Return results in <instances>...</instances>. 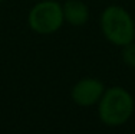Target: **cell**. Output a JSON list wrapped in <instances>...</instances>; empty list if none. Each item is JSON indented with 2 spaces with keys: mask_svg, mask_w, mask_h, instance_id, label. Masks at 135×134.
<instances>
[{
  "mask_svg": "<svg viewBox=\"0 0 135 134\" xmlns=\"http://www.w3.org/2000/svg\"><path fill=\"white\" fill-rule=\"evenodd\" d=\"M65 23L62 4L56 0H40L27 13V25L37 35L56 33Z\"/></svg>",
  "mask_w": 135,
  "mask_h": 134,
  "instance_id": "obj_3",
  "label": "cell"
},
{
  "mask_svg": "<svg viewBox=\"0 0 135 134\" xmlns=\"http://www.w3.org/2000/svg\"><path fill=\"white\" fill-rule=\"evenodd\" d=\"M104 91L105 85L99 78L85 76V78L79 79L78 82H75V85L72 87V91H70V97L76 105L88 108L94 107L99 103Z\"/></svg>",
  "mask_w": 135,
  "mask_h": 134,
  "instance_id": "obj_4",
  "label": "cell"
},
{
  "mask_svg": "<svg viewBox=\"0 0 135 134\" xmlns=\"http://www.w3.org/2000/svg\"><path fill=\"white\" fill-rule=\"evenodd\" d=\"M121 58L125 65L135 68V40L121 48Z\"/></svg>",
  "mask_w": 135,
  "mask_h": 134,
  "instance_id": "obj_6",
  "label": "cell"
},
{
  "mask_svg": "<svg viewBox=\"0 0 135 134\" xmlns=\"http://www.w3.org/2000/svg\"><path fill=\"white\" fill-rule=\"evenodd\" d=\"M2 2H3V0H0V3H2Z\"/></svg>",
  "mask_w": 135,
  "mask_h": 134,
  "instance_id": "obj_7",
  "label": "cell"
},
{
  "mask_svg": "<svg viewBox=\"0 0 135 134\" xmlns=\"http://www.w3.org/2000/svg\"><path fill=\"white\" fill-rule=\"evenodd\" d=\"M98 117L108 127H121L128 123L135 110V100L124 87L105 88L99 103L96 104Z\"/></svg>",
  "mask_w": 135,
  "mask_h": 134,
  "instance_id": "obj_1",
  "label": "cell"
},
{
  "mask_svg": "<svg viewBox=\"0 0 135 134\" xmlns=\"http://www.w3.org/2000/svg\"><path fill=\"white\" fill-rule=\"evenodd\" d=\"M62 9L65 22L69 23L70 26L81 27L88 23L91 12H89V7L85 2H82V0H66L62 4Z\"/></svg>",
  "mask_w": 135,
  "mask_h": 134,
  "instance_id": "obj_5",
  "label": "cell"
},
{
  "mask_svg": "<svg viewBox=\"0 0 135 134\" xmlns=\"http://www.w3.org/2000/svg\"><path fill=\"white\" fill-rule=\"evenodd\" d=\"M99 26L105 39L118 48L135 40V20L122 6H107L99 17Z\"/></svg>",
  "mask_w": 135,
  "mask_h": 134,
  "instance_id": "obj_2",
  "label": "cell"
}]
</instances>
